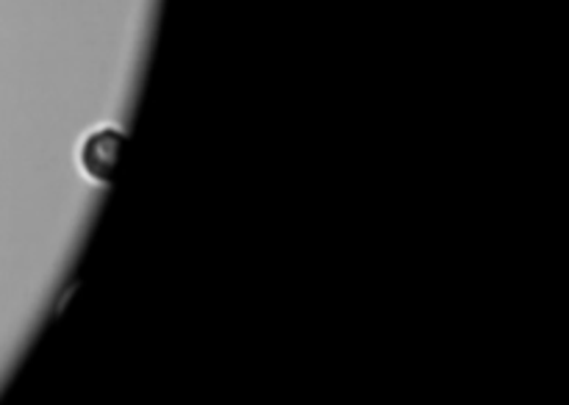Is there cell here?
Returning <instances> with one entry per match:
<instances>
[{
    "instance_id": "6da1fadb",
    "label": "cell",
    "mask_w": 569,
    "mask_h": 405,
    "mask_svg": "<svg viewBox=\"0 0 569 405\" xmlns=\"http://www.w3.org/2000/svg\"><path fill=\"white\" fill-rule=\"evenodd\" d=\"M126 133L117 125L92 128L78 144V166L83 175L94 183H109L114 178L117 161H120Z\"/></svg>"
}]
</instances>
